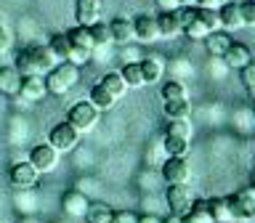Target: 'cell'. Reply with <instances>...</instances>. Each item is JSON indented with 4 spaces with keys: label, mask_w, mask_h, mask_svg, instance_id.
Masks as SVG:
<instances>
[{
    "label": "cell",
    "mask_w": 255,
    "mask_h": 223,
    "mask_svg": "<svg viewBox=\"0 0 255 223\" xmlns=\"http://www.w3.org/2000/svg\"><path fill=\"white\" fill-rule=\"evenodd\" d=\"M162 99L165 101H183V99H189L186 85H183L181 80H167V83L162 85Z\"/></svg>",
    "instance_id": "cell-29"
},
{
    "label": "cell",
    "mask_w": 255,
    "mask_h": 223,
    "mask_svg": "<svg viewBox=\"0 0 255 223\" xmlns=\"http://www.w3.org/2000/svg\"><path fill=\"white\" fill-rule=\"evenodd\" d=\"M21 99H27L29 104H37L48 96V88H45V77L43 75H29L21 80V91H19Z\"/></svg>",
    "instance_id": "cell-12"
},
{
    "label": "cell",
    "mask_w": 255,
    "mask_h": 223,
    "mask_svg": "<svg viewBox=\"0 0 255 223\" xmlns=\"http://www.w3.org/2000/svg\"><path fill=\"white\" fill-rule=\"evenodd\" d=\"M247 93H250V99H255V85H250V88H247Z\"/></svg>",
    "instance_id": "cell-48"
},
{
    "label": "cell",
    "mask_w": 255,
    "mask_h": 223,
    "mask_svg": "<svg viewBox=\"0 0 255 223\" xmlns=\"http://www.w3.org/2000/svg\"><path fill=\"white\" fill-rule=\"evenodd\" d=\"M183 35H186L189 40H205L207 35H210V29H207L205 24L194 16V19H191V21L186 24V27H183Z\"/></svg>",
    "instance_id": "cell-36"
},
{
    "label": "cell",
    "mask_w": 255,
    "mask_h": 223,
    "mask_svg": "<svg viewBox=\"0 0 255 223\" xmlns=\"http://www.w3.org/2000/svg\"><path fill=\"white\" fill-rule=\"evenodd\" d=\"M21 91V75L16 67H0V93L3 96H19Z\"/></svg>",
    "instance_id": "cell-19"
},
{
    "label": "cell",
    "mask_w": 255,
    "mask_h": 223,
    "mask_svg": "<svg viewBox=\"0 0 255 223\" xmlns=\"http://www.w3.org/2000/svg\"><path fill=\"white\" fill-rule=\"evenodd\" d=\"M157 3H159V8H162V11H175V8H181L178 0H157Z\"/></svg>",
    "instance_id": "cell-44"
},
{
    "label": "cell",
    "mask_w": 255,
    "mask_h": 223,
    "mask_svg": "<svg viewBox=\"0 0 255 223\" xmlns=\"http://www.w3.org/2000/svg\"><path fill=\"white\" fill-rule=\"evenodd\" d=\"M157 27H159V37H165V40H173V37H178L183 32L178 16H175L173 11H162V13H159L157 16Z\"/></svg>",
    "instance_id": "cell-18"
},
{
    "label": "cell",
    "mask_w": 255,
    "mask_h": 223,
    "mask_svg": "<svg viewBox=\"0 0 255 223\" xmlns=\"http://www.w3.org/2000/svg\"><path fill=\"white\" fill-rule=\"evenodd\" d=\"M162 112H165L167 119H189L191 117V104H189V99H183V101H165Z\"/></svg>",
    "instance_id": "cell-25"
},
{
    "label": "cell",
    "mask_w": 255,
    "mask_h": 223,
    "mask_svg": "<svg viewBox=\"0 0 255 223\" xmlns=\"http://www.w3.org/2000/svg\"><path fill=\"white\" fill-rule=\"evenodd\" d=\"M165 151H167V157H186L189 154V138L165 133Z\"/></svg>",
    "instance_id": "cell-27"
},
{
    "label": "cell",
    "mask_w": 255,
    "mask_h": 223,
    "mask_svg": "<svg viewBox=\"0 0 255 223\" xmlns=\"http://www.w3.org/2000/svg\"><path fill=\"white\" fill-rule=\"evenodd\" d=\"M253 186H255V170H253Z\"/></svg>",
    "instance_id": "cell-49"
},
{
    "label": "cell",
    "mask_w": 255,
    "mask_h": 223,
    "mask_svg": "<svg viewBox=\"0 0 255 223\" xmlns=\"http://www.w3.org/2000/svg\"><path fill=\"white\" fill-rule=\"evenodd\" d=\"M75 16H77V24H83V27L96 24L101 19V0H77Z\"/></svg>",
    "instance_id": "cell-17"
},
{
    "label": "cell",
    "mask_w": 255,
    "mask_h": 223,
    "mask_svg": "<svg viewBox=\"0 0 255 223\" xmlns=\"http://www.w3.org/2000/svg\"><path fill=\"white\" fill-rule=\"evenodd\" d=\"M237 3H242V0H237Z\"/></svg>",
    "instance_id": "cell-50"
},
{
    "label": "cell",
    "mask_w": 255,
    "mask_h": 223,
    "mask_svg": "<svg viewBox=\"0 0 255 223\" xmlns=\"http://www.w3.org/2000/svg\"><path fill=\"white\" fill-rule=\"evenodd\" d=\"M239 11H242L245 27H255V0H242V3H239Z\"/></svg>",
    "instance_id": "cell-37"
},
{
    "label": "cell",
    "mask_w": 255,
    "mask_h": 223,
    "mask_svg": "<svg viewBox=\"0 0 255 223\" xmlns=\"http://www.w3.org/2000/svg\"><path fill=\"white\" fill-rule=\"evenodd\" d=\"M77 83H80V67L72 61H59L45 75V88H48V93H53V96L69 93Z\"/></svg>",
    "instance_id": "cell-1"
},
{
    "label": "cell",
    "mask_w": 255,
    "mask_h": 223,
    "mask_svg": "<svg viewBox=\"0 0 255 223\" xmlns=\"http://www.w3.org/2000/svg\"><path fill=\"white\" fill-rule=\"evenodd\" d=\"M197 19L202 21L210 32L221 29V16H218V11H213V8H199L197 5Z\"/></svg>",
    "instance_id": "cell-34"
},
{
    "label": "cell",
    "mask_w": 255,
    "mask_h": 223,
    "mask_svg": "<svg viewBox=\"0 0 255 223\" xmlns=\"http://www.w3.org/2000/svg\"><path fill=\"white\" fill-rule=\"evenodd\" d=\"M207 72L215 75V80H223V75L229 72V67H226V61H223L221 56H213V61L207 64Z\"/></svg>",
    "instance_id": "cell-38"
},
{
    "label": "cell",
    "mask_w": 255,
    "mask_h": 223,
    "mask_svg": "<svg viewBox=\"0 0 255 223\" xmlns=\"http://www.w3.org/2000/svg\"><path fill=\"white\" fill-rule=\"evenodd\" d=\"M112 223H138V215L130 210H115L112 213Z\"/></svg>",
    "instance_id": "cell-40"
},
{
    "label": "cell",
    "mask_w": 255,
    "mask_h": 223,
    "mask_svg": "<svg viewBox=\"0 0 255 223\" xmlns=\"http://www.w3.org/2000/svg\"><path fill=\"white\" fill-rule=\"evenodd\" d=\"M13 67L16 72H19L21 77H29V75H37V69H35V64H32V56L27 48H21L19 53H16V61H13Z\"/></svg>",
    "instance_id": "cell-32"
},
{
    "label": "cell",
    "mask_w": 255,
    "mask_h": 223,
    "mask_svg": "<svg viewBox=\"0 0 255 223\" xmlns=\"http://www.w3.org/2000/svg\"><path fill=\"white\" fill-rule=\"evenodd\" d=\"M37 178H40V173L35 170V165H32L29 159L13 162L11 173H8V181H11V189H13V191H27V189H35V186H37Z\"/></svg>",
    "instance_id": "cell-3"
},
{
    "label": "cell",
    "mask_w": 255,
    "mask_h": 223,
    "mask_svg": "<svg viewBox=\"0 0 255 223\" xmlns=\"http://www.w3.org/2000/svg\"><path fill=\"white\" fill-rule=\"evenodd\" d=\"M8 48H11V32L0 24V53H5Z\"/></svg>",
    "instance_id": "cell-42"
},
{
    "label": "cell",
    "mask_w": 255,
    "mask_h": 223,
    "mask_svg": "<svg viewBox=\"0 0 255 223\" xmlns=\"http://www.w3.org/2000/svg\"><path fill=\"white\" fill-rule=\"evenodd\" d=\"M162 223H183V215H173V213H170Z\"/></svg>",
    "instance_id": "cell-46"
},
{
    "label": "cell",
    "mask_w": 255,
    "mask_h": 223,
    "mask_svg": "<svg viewBox=\"0 0 255 223\" xmlns=\"http://www.w3.org/2000/svg\"><path fill=\"white\" fill-rule=\"evenodd\" d=\"M83 218L88 223H112V210H109V207H104V205H91Z\"/></svg>",
    "instance_id": "cell-33"
},
{
    "label": "cell",
    "mask_w": 255,
    "mask_h": 223,
    "mask_svg": "<svg viewBox=\"0 0 255 223\" xmlns=\"http://www.w3.org/2000/svg\"><path fill=\"white\" fill-rule=\"evenodd\" d=\"M120 77L125 80L128 88H141L143 85V75H141V64L138 61H125L120 69Z\"/></svg>",
    "instance_id": "cell-26"
},
{
    "label": "cell",
    "mask_w": 255,
    "mask_h": 223,
    "mask_svg": "<svg viewBox=\"0 0 255 223\" xmlns=\"http://www.w3.org/2000/svg\"><path fill=\"white\" fill-rule=\"evenodd\" d=\"M165 133L167 135H181V138L191 141V122H189V119H167Z\"/></svg>",
    "instance_id": "cell-35"
},
{
    "label": "cell",
    "mask_w": 255,
    "mask_h": 223,
    "mask_svg": "<svg viewBox=\"0 0 255 223\" xmlns=\"http://www.w3.org/2000/svg\"><path fill=\"white\" fill-rule=\"evenodd\" d=\"M239 75H242V83H245V88L255 85V61H250L247 67H242V69H239Z\"/></svg>",
    "instance_id": "cell-41"
},
{
    "label": "cell",
    "mask_w": 255,
    "mask_h": 223,
    "mask_svg": "<svg viewBox=\"0 0 255 223\" xmlns=\"http://www.w3.org/2000/svg\"><path fill=\"white\" fill-rule=\"evenodd\" d=\"M221 59L226 61L229 69H242V67H247V64L253 61V51H250V48H247L245 43H234V40H231L229 51L223 53Z\"/></svg>",
    "instance_id": "cell-15"
},
{
    "label": "cell",
    "mask_w": 255,
    "mask_h": 223,
    "mask_svg": "<svg viewBox=\"0 0 255 223\" xmlns=\"http://www.w3.org/2000/svg\"><path fill=\"white\" fill-rule=\"evenodd\" d=\"M183 223H215L210 210H207V202H202V199H194L189 207V213L183 215Z\"/></svg>",
    "instance_id": "cell-24"
},
{
    "label": "cell",
    "mask_w": 255,
    "mask_h": 223,
    "mask_svg": "<svg viewBox=\"0 0 255 223\" xmlns=\"http://www.w3.org/2000/svg\"><path fill=\"white\" fill-rule=\"evenodd\" d=\"M77 141H80V133L72 127L67 119L64 122H59V125H53L51 127V133H48V143L59 151V154H64V151H72L77 146Z\"/></svg>",
    "instance_id": "cell-5"
},
{
    "label": "cell",
    "mask_w": 255,
    "mask_h": 223,
    "mask_svg": "<svg viewBox=\"0 0 255 223\" xmlns=\"http://www.w3.org/2000/svg\"><path fill=\"white\" fill-rule=\"evenodd\" d=\"M27 51L32 56V64H35V69H37V75H48L56 64H59V59L53 56V51L48 45L43 43H35V45H27Z\"/></svg>",
    "instance_id": "cell-11"
},
{
    "label": "cell",
    "mask_w": 255,
    "mask_h": 223,
    "mask_svg": "<svg viewBox=\"0 0 255 223\" xmlns=\"http://www.w3.org/2000/svg\"><path fill=\"white\" fill-rule=\"evenodd\" d=\"M207 210H210L215 223H234V215H231V207H229V197L207 199Z\"/></svg>",
    "instance_id": "cell-21"
},
{
    "label": "cell",
    "mask_w": 255,
    "mask_h": 223,
    "mask_svg": "<svg viewBox=\"0 0 255 223\" xmlns=\"http://www.w3.org/2000/svg\"><path fill=\"white\" fill-rule=\"evenodd\" d=\"M27 159L35 165L37 173H51L59 167V151H56L51 143H37V146H32Z\"/></svg>",
    "instance_id": "cell-7"
},
{
    "label": "cell",
    "mask_w": 255,
    "mask_h": 223,
    "mask_svg": "<svg viewBox=\"0 0 255 223\" xmlns=\"http://www.w3.org/2000/svg\"><path fill=\"white\" fill-rule=\"evenodd\" d=\"M27 191H32V189H27ZM27 191H16V207H19L21 213H32V210H35V205H32V199L27 197Z\"/></svg>",
    "instance_id": "cell-39"
},
{
    "label": "cell",
    "mask_w": 255,
    "mask_h": 223,
    "mask_svg": "<svg viewBox=\"0 0 255 223\" xmlns=\"http://www.w3.org/2000/svg\"><path fill=\"white\" fill-rule=\"evenodd\" d=\"M88 101H91L99 112H107V109H112V107L117 104V96L112 93V91H107L101 83H96V85L91 88V93H88Z\"/></svg>",
    "instance_id": "cell-20"
},
{
    "label": "cell",
    "mask_w": 255,
    "mask_h": 223,
    "mask_svg": "<svg viewBox=\"0 0 255 223\" xmlns=\"http://www.w3.org/2000/svg\"><path fill=\"white\" fill-rule=\"evenodd\" d=\"M133 35H135L138 43H154V40H162L159 37V27H157V16H149V13L135 16Z\"/></svg>",
    "instance_id": "cell-9"
},
{
    "label": "cell",
    "mask_w": 255,
    "mask_h": 223,
    "mask_svg": "<svg viewBox=\"0 0 255 223\" xmlns=\"http://www.w3.org/2000/svg\"><path fill=\"white\" fill-rule=\"evenodd\" d=\"M99 83H101L104 88H107V91L115 93L117 99H120V96H123V93L128 91V85H125V80L120 77V72H107V75H104V77L99 80Z\"/></svg>",
    "instance_id": "cell-31"
},
{
    "label": "cell",
    "mask_w": 255,
    "mask_h": 223,
    "mask_svg": "<svg viewBox=\"0 0 255 223\" xmlns=\"http://www.w3.org/2000/svg\"><path fill=\"white\" fill-rule=\"evenodd\" d=\"M178 5H197V0H178Z\"/></svg>",
    "instance_id": "cell-47"
},
{
    "label": "cell",
    "mask_w": 255,
    "mask_h": 223,
    "mask_svg": "<svg viewBox=\"0 0 255 223\" xmlns=\"http://www.w3.org/2000/svg\"><path fill=\"white\" fill-rule=\"evenodd\" d=\"M67 37H69V43L72 48H83V51H91L93 53V37H91V27H83V24H77L75 29H69L67 32Z\"/></svg>",
    "instance_id": "cell-23"
},
{
    "label": "cell",
    "mask_w": 255,
    "mask_h": 223,
    "mask_svg": "<svg viewBox=\"0 0 255 223\" xmlns=\"http://www.w3.org/2000/svg\"><path fill=\"white\" fill-rule=\"evenodd\" d=\"M205 48H207V53L210 56H223L229 51V45H231V37H229V32H221V29H215V32H210L205 40Z\"/></svg>",
    "instance_id": "cell-22"
},
{
    "label": "cell",
    "mask_w": 255,
    "mask_h": 223,
    "mask_svg": "<svg viewBox=\"0 0 255 223\" xmlns=\"http://www.w3.org/2000/svg\"><path fill=\"white\" fill-rule=\"evenodd\" d=\"M229 207L234 221H255V186L242 189L234 197H229Z\"/></svg>",
    "instance_id": "cell-4"
},
{
    "label": "cell",
    "mask_w": 255,
    "mask_h": 223,
    "mask_svg": "<svg viewBox=\"0 0 255 223\" xmlns=\"http://www.w3.org/2000/svg\"><path fill=\"white\" fill-rule=\"evenodd\" d=\"M91 37H93V45H96V48H107V45H112L109 24H104L101 19L96 21V24H91ZM96 48H93V51H96Z\"/></svg>",
    "instance_id": "cell-28"
},
{
    "label": "cell",
    "mask_w": 255,
    "mask_h": 223,
    "mask_svg": "<svg viewBox=\"0 0 255 223\" xmlns=\"http://www.w3.org/2000/svg\"><path fill=\"white\" fill-rule=\"evenodd\" d=\"M194 199H197L194 191H191L186 183H173V186H167L165 202H167V207H170L173 215H186Z\"/></svg>",
    "instance_id": "cell-6"
},
{
    "label": "cell",
    "mask_w": 255,
    "mask_h": 223,
    "mask_svg": "<svg viewBox=\"0 0 255 223\" xmlns=\"http://www.w3.org/2000/svg\"><path fill=\"white\" fill-rule=\"evenodd\" d=\"M218 16H221V29L229 32V35L245 27L242 11H239V3H237V0H229L226 5H221V8H218Z\"/></svg>",
    "instance_id": "cell-14"
},
{
    "label": "cell",
    "mask_w": 255,
    "mask_h": 223,
    "mask_svg": "<svg viewBox=\"0 0 255 223\" xmlns=\"http://www.w3.org/2000/svg\"><path fill=\"white\" fill-rule=\"evenodd\" d=\"M67 122L75 127L77 133H91L96 122H99V109L91 101H77L75 107H69L67 112Z\"/></svg>",
    "instance_id": "cell-2"
},
{
    "label": "cell",
    "mask_w": 255,
    "mask_h": 223,
    "mask_svg": "<svg viewBox=\"0 0 255 223\" xmlns=\"http://www.w3.org/2000/svg\"><path fill=\"white\" fill-rule=\"evenodd\" d=\"M61 207L67 215H72V218H83L88 213V207H91V199H88L80 189H72L61 197Z\"/></svg>",
    "instance_id": "cell-13"
},
{
    "label": "cell",
    "mask_w": 255,
    "mask_h": 223,
    "mask_svg": "<svg viewBox=\"0 0 255 223\" xmlns=\"http://www.w3.org/2000/svg\"><path fill=\"white\" fill-rule=\"evenodd\" d=\"M48 48L53 51V56H56L59 61H67V56H69V51H72V43H69L67 32H61V35H53L51 43H48Z\"/></svg>",
    "instance_id": "cell-30"
},
{
    "label": "cell",
    "mask_w": 255,
    "mask_h": 223,
    "mask_svg": "<svg viewBox=\"0 0 255 223\" xmlns=\"http://www.w3.org/2000/svg\"><path fill=\"white\" fill-rule=\"evenodd\" d=\"M109 32H112V43L117 45H130L135 35H133V21L125 19V16H117V19L109 21Z\"/></svg>",
    "instance_id": "cell-16"
},
{
    "label": "cell",
    "mask_w": 255,
    "mask_h": 223,
    "mask_svg": "<svg viewBox=\"0 0 255 223\" xmlns=\"http://www.w3.org/2000/svg\"><path fill=\"white\" fill-rule=\"evenodd\" d=\"M229 0H197V5L199 8H213V11H218L221 5H226Z\"/></svg>",
    "instance_id": "cell-43"
},
{
    "label": "cell",
    "mask_w": 255,
    "mask_h": 223,
    "mask_svg": "<svg viewBox=\"0 0 255 223\" xmlns=\"http://www.w3.org/2000/svg\"><path fill=\"white\" fill-rule=\"evenodd\" d=\"M162 178L170 183H186L191 178V165L186 162V157H167L162 162Z\"/></svg>",
    "instance_id": "cell-8"
},
{
    "label": "cell",
    "mask_w": 255,
    "mask_h": 223,
    "mask_svg": "<svg viewBox=\"0 0 255 223\" xmlns=\"http://www.w3.org/2000/svg\"><path fill=\"white\" fill-rule=\"evenodd\" d=\"M141 64V75H143V85H154L159 83V80L165 77V59L159 53H149V56H143V59L138 61Z\"/></svg>",
    "instance_id": "cell-10"
},
{
    "label": "cell",
    "mask_w": 255,
    "mask_h": 223,
    "mask_svg": "<svg viewBox=\"0 0 255 223\" xmlns=\"http://www.w3.org/2000/svg\"><path fill=\"white\" fill-rule=\"evenodd\" d=\"M138 223H162V218H157V215H141Z\"/></svg>",
    "instance_id": "cell-45"
}]
</instances>
